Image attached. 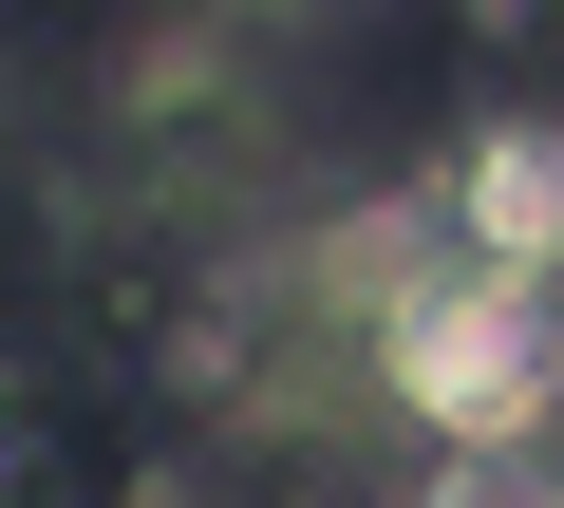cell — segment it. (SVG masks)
<instances>
[{
	"label": "cell",
	"instance_id": "3957f363",
	"mask_svg": "<svg viewBox=\"0 0 564 508\" xmlns=\"http://www.w3.org/2000/svg\"><path fill=\"white\" fill-rule=\"evenodd\" d=\"M433 508H564V452H545V433H489V452H433Z\"/></svg>",
	"mask_w": 564,
	"mask_h": 508
},
{
	"label": "cell",
	"instance_id": "7a4b0ae2",
	"mask_svg": "<svg viewBox=\"0 0 564 508\" xmlns=\"http://www.w3.org/2000/svg\"><path fill=\"white\" fill-rule=\"evenodd\" d=\"M470 245H508V264H545L564 245V132H508L489 170H470V207H452Z\"/></svg>",
	"mask_w": 564,
	"mask_h": 508
},
{
	"label": "cell",
	"instance_id": "6da1fadb",
	"mask_svg": "<svg viewBox=\"0 0 564 508\" xmlns=\"http://www.w3.org/2000/svg\"><path fill=\"white\" fill-rule=\"evenodd\" d=\"M377 377L433 452H489V433H545L564 414V283L508 264V245H377Z\"/></svg>",
	"mask_w": 564,
	"mask_h": 508
}]
</instances>
